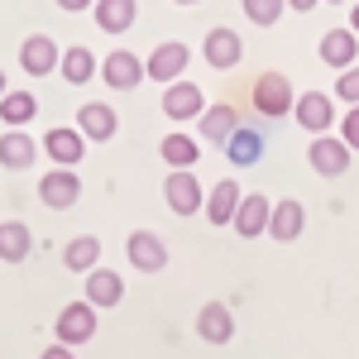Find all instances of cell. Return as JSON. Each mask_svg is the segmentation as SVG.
Here are the masks:
<instances>
[{
	"instance_id": "cell-1",
	"label": "cell",
	"mask_w": 359,
	"mask_h": 359,
	"mask_svg": "<svg viewBox=\"0 0 359 359\" xmlns=\"http://www.w3.org/2000/svg\"><path fill=\"white\" fill-rule=\"evenodd\" d=\"M249 101H254L259 115L283 120V115H292V106H297V91H292V82H287L283 72H264V77L254 82V91H249Z\"/></svg>"
},
{
	"instance_id": "cell-2",
	"label": "cell",
	"mask_w": 359,
	"mask_h": 359,
	"mask_svg": "<svg viewBox=\"0 0 359 359\" xmlns=\"http://www.w3.org/2000/svg\"><path fill=\"white\" fill-rule=\"evenodd\" d=\"M53 335H57V345H91V335H96V306L86 302H67L62 311H57V321H53Z\"/></svg>"
},
{
	"instance_id": "cell-3",
	"label": "cell",
	"mask_w": 359,
	"mask_h": 359,
	"mask_svg": "<svg viewBox=\"0 0 359 359\" xmlns=\"http://www.w3.org/2000/svg\"><path fill=\"white\" fill-rule=\"evenodd\" d=\"M187 62H192V48L187 43H177V39H168V43H158L154 53L144 57V72H149V82H182V72H187Z\"/></svg>"
},
{
	"instance_id": "cell-4",
	"label": "cell",
	"mask_w": 359,
	"mask_h": 359,
	"mask_svg": "<svg viewBox=\"0 0 359 359\" xmlns=\"http://www.w3.org/2000/svg\"><path fill=\"white\" fill-rule=\"evenodd\" d=\"M77 196H82V177H77V168H53V172L39 177V201H43L48 211H67Z\"/></svg>"
},
{
	"instance_id": "cell-5",
	"label": "cell",
	"mask_w": 359,
	"mask_h": 359,
	"mask_svg": "<svg viewBox=\"0 0 359 359\" xmlns=\"http://www.w3.org/2000/svg\"><path fill=\"white\" fill-rule=\"evenodd\" d=\"M306 163L321 177H340V172H350V149H345L340 135H316L311 149H306Z\"/></svg>"
},
{
	"instance_id": "cell-6",
	"label": "cell",
	"mask_w": 359,
	"mask_h": 359,
	"mask_svg": "<svg viewBox=\"0 0 359 359\" xmlns=\"http://www.w3.org/2000/svg\"><path fill=\"white\" fill-rule=\"evenodd\" d=\"M125 254H130V269H139V273H163L168 269V245L154 230H135L125 240Z\"/></svg>"
},
{
	"instance_id": "cell-7",
	"label": "cell",
	"mask_w": 359,
	"mask_h": 359,
	"mask_svg": "<svg viewBox=\"0 0 359 359\" xmlns=\"http://www.w3.org/2000/svg\"><path fill=\"white\" fill-rule=\"evenodd\" d=\"M292 115H297V125H302L311 139H316V135H331V125H335V106H331V96H326V91H302V96H297V106H292Z\"/></svg>"
},
{
	"instance_id": "cell-8",
	"label": "cell",
	"mask_w": 359,
	"mask_h": 359,
	"mask_svg": "<svg viewBox=\"0 0 359 359\" xmlns=\"http://www.w3.org/2000/svg\"><path fill=\"white\" fill-rule=\"evenodd\" d=\"M269 216H273V201H269L264 192H245L230 230H235L240 240H259V235H269Z\"/></svg>"
},
{
	"instance_id": "cell-9",
	"label": "cell",
	"mask_w": 359,
	"mask_h": 359,
	"mask_svg": "<svg viewBox=\"0 0 359 359\" xmlns=\"http://www.w3.org/2000/svg\"><path fill=\"white\" fill-rule=\"evenodd\" d=\"M163 201L177 216H196V211L206 206V192H201L196 172H168L163 177Z\"/></svg>"
},
{
	"instance_id": "cell-10",
	"label": "cell",
	"mask_w": 359,
	"mask_h": 359,
	"mask_svg": "<svg viewBox=\"0 0 359 359\" xmlns=\"http://www.w3.org/2000/svg\"><path fill=\"white\" fill-rule=\"evenodd\" d=\"M149 72H144V57H135L130 48H115L111 57H101V82L115 91H135Z\"/></svg>"
},
{
	"instance_id": "cell-11",
	"label": "cell",
	"mask_w": 359,
	"mask_h": 359,
	"mask_svg": "<svg viewBox=\"0 0 359 359\" xmlns=\"http://www.w3.org/2000/svg\"><path fill=\"white\" fill-rule=\"evenodd\" d=\"M201 53H206V67H216V72H230V67H240V57H245V43H240V34H235V29L216 25L211 34H206Z\"/></svg>"
},
{
	"instance_id": "cell-12",
	"label": "cell",
	"mask_w": 359,
	"mask_h": 359,
	"mask_svg": "<svg viewBox=\"0 0 359 359\" xmlns=\"http://www.w3.org/2000/svg\"><path fill=\"white\" fill-rule=\"evenodd\" d=\"M321 62L326 67H335V72H350L359 62V34L350 25L345 29H326L321 34Z\"/></svg>"
},
{
	"instance_id": "cell-13",
	"label": "cell",
	"mask_w": 359,
	"mask_h": 359,
	"mask_svg": "<svg viewBox=\"0 0 359 359\" xmlns=\"http://www.w3.org/2000/svg\"><path fill=\"white\" fill-rule=\"evenodd\" d=\"M163 115L168 120H201L206 115V96L196 82H172L163 86Z\"/></svg>"
},
{
	"instance_id": "cell-14",
	"label": "cell",
	"mask_w": 359,
	"mask_h": 359,
	"mask_svg": "<svg viewBox=\"0 0 359 359\" xmlns=\"http://www.w3.org/2000/svg\"><path fill=\"white\" fill-rule=\"evenodd\" d=\"M57 62H62V48L48 34H29L25 43H20V67H25L29 77H48Z\"/></svg>"
},
{
	"instance_id": "cell-15",
	"label": "cell",
	"mask_w": 359,
	"mask_h": 359,
	"mask_svg": "<svg viewBox=\"0 0 359 359\" xmlns=\"http://www.w3.org/2000/svg\"><path fill=\"white\" fill-rule=\"evenodd\" d=\"M39 149H43V154H48V158H53L57 168H77V163L86 158V139L77 135L72 125H57V130H48Z\"/></svg>"
},
{
	"instance_id": "cell-16",
	"label": "cell",
	"mask_w": 359,
	"mask_h": 359,
	"mask_svg": "<svg viewBox=\"0 0 359 359\" xmlns=\"http://www.w3.org/2000/svg\"><path fill=\"white\" fill-rule=\"evenodd\" d=\"M115 130H120V120H115V111L106 106V101H86L82 111H77V135L91 139V144L115 139Z\"/></svg>"
},
{
	"instance_id": "cell-17",
	"label": "cell",
	"mask_w": 359,
	"mask_h": 359,
	"mask_svg": "<svg viewBox=\"0 0 359 359\" xmlns=\"http://www.w3.org/2000/svg\"><path fill=\"white\" fill-rule=\"evenodd\" d=\"M196 335H201L206 345H230V335H235V311L225 302H206L196 311Z\"/></svg>"
},
{
	"instance_id": "cell-18",
	"label": "cell",
	"mask_w": 359,
	"mask_h": 359,
	"mask_svg": "<svg viewBox=\"0 0 359 359\" xmlns=\"http://www.w3.org/2000/svg\"><path fill=\"white\" fill-rule=\"evenodd\" d=\"M158 158H163L172 172H192V163L201 158V139L172 130V135H163V144H158Z\"/></svg>"
},
{
	"instance_id": "cell-19",
	"label": "cell",
	"mask_w": 359,
	"mask_h": 359,
	"mask_svg": "<svg viewBox=\"0 0 359 359\" xmlns=\"http://www.w3.org/2000/svg\"><path fill=\"white\" fill-rule=\"evenodd\" d=\"M240 201H245L240 182H235V177H221V182L211 187V196H206V221L211 225H230L235 211H240Z\"/></svg>"
},
{
	"instance_id": "cell-20",
	"label": "cell",
	"mask_w": 359,
	"mask_h": 359,
	"mask_svg": "<svg viewBox=\"0 0 359 359\" xmlns=\"http://www.w3.org/2000/svg\"><path fill=\"white\" fill-rule=\"evenodd\" d=\"M302 225H306L302 201H292V196H283V201H273V216H269V235H273V240H283V245H292V240L302 235Z\"/></svg>"
},
{
	"instance_id": "cell-21",
	"label": "cell",
	"mask_w": 359,
	"mask_h": 359,
	"mask_svg": "<svg viewBox=\"0 0 359 359\" xmlns=\"http://www.w3.org/2000/svg\"><path fill=\"white\" fill-rule=\"evenodd\" d=\"M57 72H62V82H67V86H86L96 72H101V62H96V53H91L86 43H72V48H62Z\"/></svg>"
},
{
	"instance_id": "cell-22",
	"label": "cell",
	"mask_w": 359,
	"mask_h": 359,
	"mask_svg": "<svg viewBox=\"0 0 359 359\" xmlns=\"http://www.w3.org/2000/svg\"><path fill=\"white\" fill-rule=\"evenodd\" d=\"M96 29L101 34H125L139 20V0H96Z\"/></svg>"
},
{
	"instance_id": "cell-23",
	"label": "cell",
	"mask_w": 359,
	"mask_h": 359,
	"mask_svg": "<svg viewBox=\"0 0 359 359\" xmlns=\"http://www.w3.org/2000/svg\"><path fill=\"white\" fill-rule=\"evenodd\" d=\"M125 297V278L115 273V269H96V273H86V302L96 306V311H106Z\"/></svg>"
},
{
	"instance_id": "cell-24",
	"label": "cell",
	"mask_w": 359,
	"mask_h": 359,
	"mask_svg": "<svg viewBox=\"0 0 359 359\" xmlns=\"http://www.w3.org/2000/svg\"><path fill=\"white\" fill-rule=\"evenodd\" d=\"M34 158H39V139L29 135V130H5V135H0V163L5 168L20 172V168H29Z\"/></svg>"
},
{
	"instance_id": "cell-25",
	"label": "cell",
	"mask_w": 359,
	"mask_h": 359,
	"mask_svg": "<svg viewBox=\"0 0 359 359\" xmlns=\"http://www.w3.org/2000/svg\"><path fill=\"white\" fill-rule=\"evenodd\" d=\"M62 264L72 269V273H96L101 269V240L96 235H77V240H67V249H62Z\"/></svg>"
},
{
	"instance_id": "cell-26",
	"label": "cell",
	"mask_w": 359,
	"mask_h": 359,
	"mask_svg": "<svg viewBox=\"0 0 359 359\" xmlns=\"http://www.w3.org/2000/svg\"><path fill=\"white\" fill-rule=\"evenodd\" d=\"M225 158H230L235 168H254L259 158H264V135L249 130V125H240V130L230 135V144H225Z\"/></svg>"
},
{
	"instance_id": "cell-27",
	"label": "cell",
	"mask_w": 359,
	"mask_h": 359,
	"mask_svg": "<svg viewBox=\"0 0 359 359\" xmlns=\"http://www.w3.org/2000/svg\"><path fill=\"white\" fill-rule=\"evenodd\" d=\"M29 249H34V235L25 221H0V259L5 264H25Z\"/></svg>"
},
{
	"instance_id": "cell-28",
	"label": "cell",
	"mask_w": 359,
	"mask_h": 359,
	"mask_svg": "<svg viewBox=\"0 0 359 359\" xmlns=\"http://www.w3.org/2000/svg\"><path fill=\"white\" fill-rule=\"evenodd\" d=\"M240 130V120H235V111L230 106H206V115H201V139L206 144H230V135Z\"/></svg>"
},
{
	"instance_id": "cell-29",
	"label": "cell",
	"mask_w": 359,
	"mask_h": 359,
	"mask_svg": "<svg viewBox=\"0 0 359 359\" xmlns=\"http://www.w3.org/2000/svg\"><path fill=\"white\" fill-rule=\"evenodd\" d=\"M34 111H39V101L29 91H5V101H0V120L10 130H25L29 120H34Z\"/></svg>"
},
{
	"instance_id": "cell-30",
	"label": "cell",
	"mask_w": 359,
	"mask_h": 359,
	"mask_svg": "<svg viewBox=\"0 0 359 359\" xmlns=\"http://www.w3.org/2000/svg\"><path fill=\"white\" fill-rule=\"evenodd\" d=\"M240 5H245V15L259 29H273L278 20H283V5H287V0H240Z\"/></svg>"
},
{
	"instance_id": "cell-31",
	"label": "cell",
	"mask_w": 359,
	"mask_h": 359,
	"mask_svg": "<svg viewBox=\"0 0 359 359\" xmlns=\"http://www.w3.org/2000/svg\"><path fill=\"white\" fill-rule=\"evenodd\" d=\"M335 96H340V101H350V106H359V62L350 67V72H340V82H335Z\"/></svg>"
},
{
	"instance_id": "cell-32",
	"label": "cell",
	"mask_w": 359,
	"mask_h": 359,
	"mask_svg": "<svg viewBox=\"0 0 359 359\" xmlns=\"http://www.w3.org/2000/svg\"><path fill=\"white\" fill-rule=\"evenodd\" d=\"M340 139H345V149H350V154L359 149V106H350V111L340 115Z\"/></svg>"
},
{
	"instance_id": "cell-33",
	"label": "cell",
	"mask_w": 359,
	"mask_h": 359,
	"mask_svg": "<svg viewBox=\"0 0 359 359\" xmlns=\"http://www.w3.org/2000/svg\"><path fill=\"white\" fill-rule=\"evenodd\" d=\"M53 5H62V10H67V15H77V10H91V5H96V0H53Z\"/></svg>"
},
{
	"instance_id": "cell-34",
	"label": "cell",
	"mask_w": 359,
	"mask_h": 359,
	"mask_svg": "<svg viewBox=\"0 0 359 359\" xmlns=\"http://www.w3.org/2000/svg\"><path fill=\"white\" fill-rule=\"evenodd\" d=\"M39 359H77V355H72L67 345H48V350H43V355H39Z\"/></svg>"
},
{
	"instance_id": "cell-35",
	"label": "cell",
	"mask_w": 359,
	"mask_h": 359,
	"mask_svg": "<svg viewBox=\"0 0 359 359\" xmlns=\"http://www.w3.org/2000/svg\"><path fill=\"white\" fill-rule=\"evenodd\" d=\"M287 5H292V10H316L321 0H287Z\"/></svg>"
},
{
	"instance_id": "cell-36",
	"label": "cell",
	"mask_w": 359,
	"mask_h": 359,
	"mask_svg": "<svg viewBox=\"0 0 359 359\" xmlns=\"http://www.w3.org/2000/svg\"><path fill=\"white\" fill-rule=\"evenodd\" d=\"M350 29L359 34V5H350Z\"/></svg>"
},
{
	"instance_id": "cell-37",
	"label": "cell",
	"mask_w": 359,
	"mask_h": 359,
	"mask_svg": "<svg viewBox=\"0 0 359 359\" xmlns=\"http://www.w3.org/2000/svg\"><path fill=\"white\" fill-rule=\"evenodd\" d=\"M5 91H10V86H5V72H0V101H5Z\"/></svg>"
},
{
	"instance_id": "cell-38",
	"label": "cell",
	"mask_w": 359,
	"mask_h": 359,
	"mask_svg": "<svg viewBox=\"0 0 359 359\" xmlns=\"http://www.w3.org/2000/svg\"><path fill=\"white\" fill-rule=\"evenodd\" d=\"M172 5H196V0H172Z\"/></svg>"
},
{
	"instance_id": "cell-39",
	"label": "cell",
	"mask_w": 359,
	"mask_h": 359,
	"mask_svg": "<svg viewBox=\"0 0 359 359\" xmlns=\"http://www.w3.org/2000/svg\"><path fill=\"white\" fill-rule=\"evenodd\" d=\"M326 5H340V0H326Z\"/></svg>"
}]
</instances>
